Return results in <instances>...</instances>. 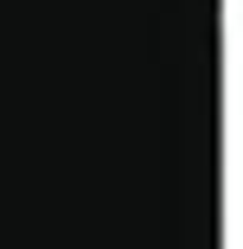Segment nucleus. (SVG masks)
I'll list each match as a JSON object with an SVG mask.
<instances>
[]
</instances>
